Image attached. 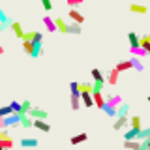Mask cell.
<instances>
[{
  "label": "cell",
  "instance_id": "10",
  "mask_svg": "<svg viewBox=\"0 0 150 150\" xmlns=\"http://www.w3.org/2000/svg\"><path fill=\"white\" fill-rule=\"evenodd\" d=\"M129 11H133V13H141V15H144V13L148 11V8H146V6H143V4L131 2V4H129Z\"/></svg>",
  "mask_w": 150,
  "mask_h": 150
},
{
  "label": "cell",
  "instance_id": "31",
  "mask_svg": "<svg viewBox=\"0 0 150 150\" xmlns=\"http://www.w3.org/2000/svg\"><path fill=\"white\" fill-rule=\"evenodd\" d=\"M146 139H150V128H143L137 135V141H146Z\"/></svg>",
  "mask_w": 150,
  "mask_h": 150
},
{
  "label": "cell",
  "instance_id": "47",
  "mask_svg": "<svg viewBox=\"0 0 150 150\" xmlns=\"http://www.w3.org/2000/svg\"><path fill=\"white\" fill-rule=\"evenodd\" d=\"M0 150H4V148H2V144H0Z\"/></svg>",
  "mask_w": 150,
  "mask_h": 150
},
{
  "label": "cell",
  "instance_id": "3",
  "mask_svg": "<svg viewBox=\"0 0 150 150\" xmlns=\"http://www.w3.org/2000/svg\"><path fill=\"white\" fill-rule=\"evenodd\" d=\"M68 15H69V19H71L73 23H79V25H83V23H84V15H83L81 11H77L75 8L69 9V11H68Z\"/></svg>",
  "mask_w": 150,
  "mask_h": 150
},
{
  "label": "cell",
  "instance_id": "6",
  "mask_svg": "<svg viewBox=\"0 0 150 150\" xmlns=\"http://www.w3.org/2000/svg\"><path fill=\"white\" fill-rule=\"evenodd\" d=\"M19 144L25 148H36L38 146V139L36 137H23L21 141H19Z\"/></svg>",
  "mask_w": 150,
  "mask_h": 150
},
{
  "label": "cell",
  "instance_id": "14",
  "mask_svg": "<svg viewBox=\"0 0 150 150\" xmlns=\"http://www.w3.org/2000/svg\"><path fill=\"white\" fill-rule=\"evenodd\" d=\"M54 25H56V30H58V32H62V34H68V25L64 23L62 17H56V19H54Z\"/></svg>",
  "mask_w": 150,
  "mask_h": 150
},
{
  "label": "cell",
  "instance_id": "30",
  "mask_svg": "<svg viewBox=\"0 0 150 150\" xmlns=\"http://www.w3.org/2000/svg\"><path fill=\"white\" fill-rule=\"evenodd\" d=\"M129 128L143 129V126H141V116H131V118H129Z\"/></svg>",
  "mask_w": 150,
  "mask_h": 150
},
{
  "label": "cell",
  "instance_id": "34",
  "mask_svg": "<svg viewBox=\"0 0 150 150\" xmlns=\"http://www.w3.org/2000/svg\"><path fill=\"white\" fill-rule=\"evenodd\" d=\"M9 115H13L11 105H4V107H0V116H9Z\"/></svg>",
  "mask_w": 150,
  "mask_h": 150
},
{
  "label": "cell",
  "instance_id": "23",
  "mask_svg": "<svg viewBox=\"0 0 150 150\" xmlns=\"http://www.w3.org/2000/svg\"><path fill=\"white\" fill-rule=\"evenodd\" d=\"M115 68L122 73V71H126V69H131L133 66H131V60H122V62H118V64L115 66Z\"/></svg>",
  "mask_w": 150,
  "mask_h": 150
},
{
  "label": "cell",
  "instance_id": "46",
  "mask_svg": "<svg viewBox=\"0 0 150 150\" xmlns=\"http://www.w3.org/2000/svg\"><path fill=\"white\" fill-rule=\"evenodd\" d=\"M146 100H148V103H150V94H148V98H146Z\"/></svg>",
  "mask_w": 150,
  "mask_h": 150
},
{
  "label": "cell",
  "instance_id": "41",
  "mask_svg": "<svg viewBox=\"0 0 150 150\" xmlns=\"http://www.w3.org/2000/svg\"><path fill=\"white\" fill-rule=\"evenodd\" d=\"M66 2H68V6H69V8H77V6H81L84 0H66Z\"/></svg>",
  "mask_w": 150,
  "mask_h": 150
},
{
  "label": "cell",
  "instance_id": "32",
  "mask_svg": "<svg viewBox=\"0 0 150 150\" xmlns=\"http://www.w3.org/2000/svg\"><path fill=\"white\" fill-rule=\"evenodd\" d=\"M0 144H2V148L4 150H9V148H13V141L6 137V139H0Z\"/></svg>",
  "mask_w": 150,
  "mask_h": 150
},
{
  "label": "cell",
  "instance_id": "28",
  "mask_svg": "<svg viewBox=\"0 0 150 150\" xmlns=\"http://www.w3.org/2000/svg\"><path fill=\"white\" fill-rule=\"evenodd\" d=\"M32 103L28 101V100H25V101H21V112H19V115H28V112H30V109H32Z\"/></svg>",
  "mask_w": 150,
  "mask_h": 150
},
{
  "label": "cell",
  "instance_id": "29",
  "mask_svg": "<svg viewBox=\"0 0 150 150\" xmlns=\"http://www.w3.org/2000/svg\"><path fill=\"white\" fill-rule=\"evenodd\" d=\"M131 66H133V69H137V71H143L144 69V66L141 64V60H139V56H131Z\"/></svg>",
  "mask_w": 150,
  "mask_h": 150
},
{
  "label": "cell",
  "instance_id": "40",
  "mask_svg": "<svg viewBox=\"0 0 150 150\" xmlns=\"http://www.w3.org/2000/svg\"><path fill=\"white\" fill-rule=\"evenodd\" d=\"M9 105H11L13 112H17V115H19V112H21V101H11V103H9Z\"/></svg>",
  "mask_w": 150,
  "mask_h": 150
},
{
  "label": "cell",
  "instance_id": "20",
  "mask_svg": "<svg viewBox=\"0 0 150 150\" xmlns=\"http://www.w3.org/2000/svg\"><path fill=\"white\" fill-rule=\"evenodd\" d=\"M124 148H128V150H141V141H137V139L126 141V143H124Z\"/></svg>",
  "mask_w": 150,
  "mask_h": 150
},
{
  "label": "cell",
  "instance_id": "26",
  "mask_svg": "<svg viewBox=\"0 0 150 150\" xmlns=\"http://www.w3.org/2000/svg\"><path fill=\"white\" fill-rule=\"evenodd\" d=\"M92 77H94V81H96V83H105V75H103L98 68L92 69Z\"/></svg>",
  "mask_w": 150,
  "mask_h": 150
},
{
  "label": "cell",
  "instance_id": "21",
  "mask_svg": "<svg viewBox=\"0 0 150 150\" xmlns=\"http://www.w3.org/2000/svg\"><path fill=\"white\" fill-rule=\"evenodd\" d=\"M139 131L141 129H135V128H129L128 131L124 133V141H133V139H137V135H139Z\"/></svg>",
  "mask_w": 150,
  "mask_h": 150
},
{
  "label": "cell",
  "instance_id": "19",
  "mask_svg": "<svg viewBox=\"0 0 150 150\" xmlns=\"http://www.w3.org/2000/svg\"><path fill=\"white\" fill-rule=\"evenodd\" d=\"M101 111L105 112L107 116H111V118H116V107H111V105H109L107 101H105V105L101 107Z\"/></svg>",
  "mask_w": 150,
  "mask_h": 150
},
{
  "label": "cell",
  "instance_id": "44",
  "mask_svg": "<svg viewBox=\"0 0 150 150\" xmlns=\"http://www.w3.org/2000/svg\"><path fill=\"white\" fill-rule=\"evenodd\" d=\"M0 54H4V47L2 45H0Z\"/></svg>",
  "mask_w": 150,
  "mask_h": 150
},
{
  "label": "cell",
  "instance_id": "27",
  "mask_svg": "<svg viewBox=\"0 0 150 150\" xmlns=\"http://www.w3.org/2000/svg\"><path fill=\"white\" fill-rule=\"evenodd\" d=\"M129 51H131V54H135V56H146L148 53H146V49L144 47H129Z\"/></svg>",
  "mask_w": 150,
  "mask_h": 150
},
{
  "label": "cell",
  "instance_id": "7",
  "mask_svg": "<svg viewBox=\"0 0 150 150\" xmlns=\"http://www.w3.org/2000/svg\"><path fill=\"white\" fill-rule=\"evenodd\" d=\"M19 124H21L25 129H28V128L34 126V120H32L30 115H19Z\"/></svg>",
  "mask_w": 150,
  "mask_h": 150
},
{
  "label": "cell",
  "instance_id": "4",
  "mask_svg": "<svg viewBox=\"0 0 150 150\" xmlns=\"http://www.w3.org/2000/svg\"><path fill=\"white\" fill-rule=\"evenodd\" d=\"M11 126H19V115L13 112L9 116H4V128H11Z\"/></svg>",
  "mask_w": 150,
  "mask_h": 150
},
{
  "label": "cell",
  "instance_id": "45",
  "mask_svg": "<svg viewBox=\"0 0 150 150\" xmlns=\"http://www.w3.org/2000/svg\"><path fill=\"white\" fill-rule=\"evenodd\" d=\"M144 143H146V144H148V148H150V139H146V141H144Z\"/></svg>",
  "mask_w": 150,
  "mask_h": 150
},
{
  "label": "cell",
  "instance_id": "9",
  "mask_svg": "<svg viewBox=\"0 0 150 150\" xmlns=\"http://www.w3.org/2000/svg\"><path fill=\"white\" fill-rule=\"evenodd\" d=\"M81 101L84 107H94V98L92 92H81Z\"/></svg>",
  "mask_w": 150,
  "mask_h": 150
},
{
  "label": "cell",
  "instance_id": "42",
  "mask_svg": "<svg viewBox=\"0 0 150 150\" xmlns=\"http://www.w3.org/2000/svg\"><path fill=\"white\" fill-rule=\"evenodd\" d=\"M32 40H34V30L25 32V36H23V41H32Z\"/></svg>",
  "mask_w": 150,
  "mask_h": 150
},
{
  "label": "cell",
  "instance_id": "39",
  "mask_svg": "<svg viewBox=\"0 0 150 150\" xmlns=\"http://www.w3.org/2000/svg\"><path fill=\"white\" fill-rule=\"evenodd\" d=\"M23 49H25L26 54L32 53V41H23Z\"/></svg>",
  "mask_w": 150,
  "mask_h": 150
},
{
  "label": "cell",
  "instance_id": "36",
  "mask_svg": "<svg viewBox=\"0 0 150 150\" xmlns=\"http://www.w3.org/2000/svg\"><path fill=\"white\" fill-rule=\"evenodd\" d=\"M79 90L81 92H92V83H81L79 84Z\"/></svg>",
  "mask_w": 150,
  "mask_h": 150
},
{
  "label": "cell",
  "instance_id": "18",
  "mask_svg": "<svg viewBox=\"0 0 150 150\" xmlns=\"http://www.w3.org/2000/svg\"><path fill=\"white\" fill-rule=\"evenodd\" d=\"M83 32V28L79 23H71V25H68V34H73V36H79Z\"/></svg>",
  "mask_w": 150,
  "mask_h": 150
},
{
  "label": "cell",
  "instance_id": "38",
  "mask_svg": "<svg viewBox=\"0 0 150 150\" xmlns=\"http://www.w3.org/2000/svg\"><path fill=\"white\" fill-rule=\"evenodd\" d=\"M41 6H43V9L49 13L51 9H53V2H51V0H41Z\"/></svg>",
  "mask_w": 150,
  "mask_h": 150
},
{
  "label": "cell",
  "instance_id": "15",
  "mask_svg": "<svg viewBox=\"0 0 150 150\" xmlns=\"http://www.w3.org/2000/svg\"><path fill=\"white\" fill-rule=\"evenodd\" d=\"M11 30H13V34H15L19 40H23V36H25V30H23V26L19 25L17 21H13V23H11Z\"/></svg>",
  "mask_w": 150,
  "mask_h": 150
},
{
  "label": "cell",
  "instance_id": "2",
  "mask_svg": "<svg viewBox=\"0 0 150 150\" xmlns=\"http://www.w3.org/2000/svg\"><path fill=\"white\" fill-rule=\"evenodd\" d=\"M11 19H9L6 13H4V9H0V32L8 30V28H11Z\"/></svg>",
  "mask_w": 150,
  "mask_h": 150
},
{
  "label": "cell",
  "instance_id": "35",
  "mask_svg": "<svg viewBox=\"0 0 150 150\" xmlns=\"http://www.w3.org/2000/svg\"><path fill=\"white\" fill-rule=\"evenodd\" d=\"M79 105H81V96H71V109L77 111Z\"/></svg>",
  "mask_w": 150,
  "mask_h": 150
},
{
  "label": "cell",
  "instance_id": "13",
  "mask_svg": "<svg viewBox=\"0 0 150 150\" xmlns=\"http://www.w3.org/2000/svg\"><path fill=\"white\" fill-rule=\"evenodd\" d=\"M41 53H43V45L32 41V53H30V56H32V58H38V56H41Z\"/></svg>",
  "mask_w": 150,
  "mask_h": 150
},
{
  "label": "cell",
  "instance_id": "11",
  "mask_svg": "<svg viewBox=\"0 0 150 150\" xmlns=\"http://www.w3.org/2000/svg\"><path fill=\"white\" fill-rule=\"evenodd\" d=\"M92 98H94V105H96V107L101 109V107L105 105V96H103L101 92H92Z\"/></svg>",
  "mask_w": 150,
  "mask_h": 150
},
{
  "label": "cell",
  "instance_id": "43",
  "mask_svg": "<svg viewBox=\"0 0 150 150\" xmlns=\"http://www.w3.org/2000/svg\"><path fill=\"white\" fill-rule=\"evenodd\" d=\"M141 40H144V41H150V34H144L143 38H141Z\"/></svg>",
  "mask_w": 150,
  "mask_h": 150
},
{
  "label": "cell",
  "instance_id": "37",
  "mask_svg": "<svg viewBox=\"0 0 150 150\" xmlns=\"http://www.w3.org/2000/svg\"><path fill=\"white\" fill-rule=\"evenodd\" d=\"M103 86H105V83H96V81H94L92 83V92H101Z\"/></svg>",
  "mask_w": 150,
  "mask_h": 150
},
{
  "label": "cell",
  "instance_id": "12",
  "mask_svg": "<svg viewBox=\"0 0 150 150\" xmlns=\"http://www.w3.org/2000/svg\"><path fill=\"white\" fill-rule=\"evenodd\" d=\"M105 101L109 103L111 107H118L120 103H124V100H122V96H105Z\"/></svg>",
  "mask_w": 150,
  "mask_h": 150
},
{
  "label": "cell",
  "instance_id": "22",
  "mask_svg": "<svg viewBox=\"0 0 150 150\" xmlns=\"http://www.w3.org/2000/svg\"><path fill=\"white\" fill-rule=\"evenodd\" d=\"M128 112H129L128 103H120V105L116 107V116H128Z\"/></svg>",
  "mask_w": 150,
  "mask_h": 150
},
{
  "label": "cell",
  "instance_id": "25",
  "mask_svg": "<svg viewBox=\"0 0 150 150\" xmlns=\"http://www.w3.org/2000/svg\"><path fill=\"white\" fill-rule=\"evenodd\" d=\"M128 40H129V45L131 47H139L141 45V38L135 34V32H129V34H128Z\"/></svg>",
  "mask_w": 150,
  "mask_h": 150
},
{
  "label": "cell",
  "instance_id": "1",
  "mask_svg": "<svg viewBox=\"0 0 150 150\" xmlns=\"http://www.w3.org/2000/svg\"><path fill=\"white\" fill-rule=\"evenodd\" d=\"M28 115L32 116V120H47V116H49V112H47L45 109H40V107H32Z\"/></svg>",
  "mask_w": 150,
  "mask_h": 150
},
{
  "label": "cell",
  "instance_id": "33",
  "mask_svg": "<svg viewBox=\"0 0 150 150\" xmlns=\"http://www.w3.org/2000/svg\"><path fill=\"white\" fill-rule=\"evenodd\" d=\"M69 90H71V96H81V90H79V83H69Z\"/></svg>",
  "mask_w": 150,
  "mask_h": 150
},
{
  "label": "cell",
  "instance_id": "5",
  "mask_svg": "<svg viewBox=\"0 0 150 150\" xmlns=\"http://www.w3.org/2000/svg\"><path fill=\"white\" fill-rule=\"evenodd\" d=\"M118 75H120V71L116 68H112V69H109V73L105 75V81L109 84H116L118 83Z\"/></svg>",
  "mask_w": 150,
  "mask_h": 150
},
{
  "label": "cell",
  "instance_id": "16",
  "mask_svg": "<svg viewBox=\"0 0 150 150\" xmlns=\"http://www.w3.org/2000/svg\"><path fill=\"white\" fill-rule=\"evenodd\" d=\"M34 128H38L40 131H49L51 129V124L47 120H34Z\"/></svg>",
  "mask_w": 150,
  "mask_h": 150
},
{
  "label": "cell",
  "instance_id": "8",
  "mask_svg": "<svg viewBox=\"0 0 150 150\" xmlns=\"http://www.w3.org/2000/svg\"><path fill=\"white\" fill-rule=\"evenodd\" d=\"M126 126H129V118H128V116H116L112 129H122V128H126Z\"/></svg>",
  "mask_w": 150,
  "mask_h": 150
},
{
  "label": "cell",
  "instance_id": "24",
  "mask_svg": "<svg viewBox=\"0 0 150 150\" xmlns=\"http://www.w3.org/2000/svg\"><path fill=\"white\" fill-rule=\"evenodd\" d=\"M86 139H88L86 133H77V135H73V137L69 139V143H71V144H79V143H84Z\"/></svg>",
  "mask_w": 150,
  "mask_h": 150
},
{
  "label": "cell",
  "instance_id": "17",
  "mask_svg": "<svg viewBox=\"0 0 150 150\" xmlns=\"http://www.w3.org/2000/svg\"><path fill=\"white\" fill-rule=\"evenodd\" d=\"M43 25H45V28L49 32H56V25H54V19H51L49 15H45L43 17Z\"/></svg>",
  "mask_w": 150,
  "mask_h": 150
}]
</instances>
